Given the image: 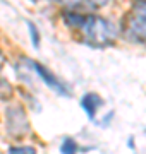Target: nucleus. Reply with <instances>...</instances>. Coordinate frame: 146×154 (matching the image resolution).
I'll list each match as a JSON object with an SVG mask.
<instances>
[{
  "label": "nucleus",
  "instance_id": "f257e3e1",
  "mask_svg": "<svg viewBox=\"0 0 146 154\" xmlns=\"http://www.w3.org/2000/svg\"><path fill=\"white\" fill-rule=\"evenodd\" d=\"M79 31L83 33L86 45L93 48H107L112 46L117 39V28L110 21L100 16H84Z\"/></svg>",
  "mask_w": 146,
  "mask_h": 154
},
{
  "label": "nucleus",
  "instance_id": "f03ea898",
  "mask_svg": "<svg viewBox=\"0 0 146 154\" xmlns=\"http://www.w3.org/2000/svg\"><path fill=\"white\" fill-rule=\"evenodd\" d=\"M5 125L7 134L14 139L24 137L29 132V120L21 105H11L5 110Z\"/></svg>",
  "mask_w": 146,
  "mask_h": 154
},
{
  "label": "nucleus",
  "instance_id": "7ed1b4c3",
  "mask_svg": "<svg viewBox=\"0 0 146 154\" xmlns=\"http://www.w3.org/2000/svg\"><path fill=\"white\" fill-rule=\"evenodd\" d=\"M124 33L131 41L136 43H144L146 41V21L138 14L131 12L125 17V26H124Z\"/></svg>",
  "mask_w": 146,
  "mask_h": 154
},
{
  "label": "nucleus",
  "instance_id": "20e7f679",
  "mask_svg": "<svg viewBox=\"0 0 146 154\" xmlns=\"http://www.w3.org/2000/svg\"><path fill=\"white\" fill-rule=\"evenodd\" d=\"M31 67H33L34 72L38 74L40 79H41V81H43V82H45L52 91H55V93L60 94V96H71L69 88L64 82H60V81H59V79H57V77L53 75V74H52L45 65H41V63H38V62H31Z\"/></svg>",
  "mask_w": 146,
  "mask_h": 154
},
{
  "label": "nucleus",
  "instance_id": "39448f33",
  "mask_svg": "<svg viewBox=\"0 0 146 154\" xmlns=\"http://www.w3.org/2000/svg\"><path fill=\"white\" fill-rule=\"evenodd\" d=\"M101 105H103V99L96 93H86L81 98V106H83V110L86 111V115L90 116L91 120L95 118L96 111H98V108H101Z\"/></svg>",
  "mask_w": 146,
  "mask_h": 154
},
{
  "label": "nucleus",
  "instance_id": "423d86ee",
  "mask_svg": "<svg viewBox=\"0 0 146 154\" xmlns=\"http://www.w3.org/2000/svg\"><path fill=\"white\" fill-rule=\"evenodd\" d=\"M78 144H76V140L71 137H65L64 140H62V146H60V152L62 154H76L78 152Z\"/></svg>",
  "mask_w": 146,
  "mask_h": 154
},
{
  "label": "nucleus",
  "instance_id": "0eeeda50",
  "mask_svg": "<svg viewBox=\"0 0 146 154\" xmlns=\"http://www.w3.org/2000/svg\"><path fill=\"white\" fill-rule=\"evenodd\" d=\"M7 154H36V149L33 146H12Z\"/></svg>",
  "mask_w": 146,
  "mask_h": 154
},
{
  "label": "nucleus",
  "instance_id": "6e6552de",
  "mask_svg": "<svg viewBox=\"0 0 146 154\" xmlns=\"http://www.w3.org/2000/svg\"><path fill=\"white\" fill-rule=\"evenodd\" d=\"M11 94H12V86H11L9 82H7L5 77L0 75V99H7V98H11Z\"/></svg>",
  "mask_w": 146,
  "mask_h": 154
},
{
  "label": "nucleus",
  "instance_id": "1a4fd4ad",
  "mask_svg": "<svg viewBox=\"0 0 146 154\" xmlns=\"http://www.w3.org/2000/svg\"><path fill=\"white\" fill-rule=\"evenodd\" d=\"M28 29H29V34H31V43H33L34 48H38L40 46V33L31 21H28Z\"/></svg>",
  "mask_w": 146,
  "mask_h": 154
},
{
  "label": "nucleus",
  "instance_id": "9d476101",
  "mask_svg": "<svg viewBox=\"0 0 146 154\" xmlns=\"http://www.w3.org/2000/svg\"><path fill=\"white\" fill-rule=\"evenodd\" d=\"M132 12L146 21V2H136L134 7H132Z\"/></svg>",
  "mask_w": 146,
  "mask_h": 154
},
{
  "label": "nucleus",
  "instance_id": "9b49d317",
  "mask_svg": "<svg viewBox=\"0 0 146 154\" xmlns=\"http://www.w3.org/2000/svg\"><path fill=\"white\" fill-rule=\"evenodd\" d=\"M91 5H96V7H103L108 4V0H88Z\"/></svg>",
  "mask_w": 146,
  "mask_h": 154
},
{
  "label": "nucleus",
  "instance_id": "f8f14e48",
  "mask_svg": "<svg viewBox=\"0 0 146 154\" xmlns=\"http://www.w3.org/2000/svg\"><path fill=\"white\" fill-rule=\"evenodd\" d=\"M60 2H64V4H67V5H76L78 2H81V0H60Z\"/></svg>",
  "mask_w": 146,
  "mask_h": 154
},
{
  "label": "nucleus",
  "instance_id": "ddd939ff",
  "mask_svg": "<svg viewBox=\"0 0 146 154\" xmlns=\"http://www.w3.org/2000/svg\"><path fill=\"white\" fill-rule=\"evenodd\" d=\"M29 2H33V4H36V2H38V0H29Z\"/></svg>",
  "mask_w": 146,
  "mask_h": 154
},
{
  "label": "nucleus",
  "instance_id": "4468645a",
  "mask_svg": "<svg viewBox=\"0 0 146 154\" xmlns=\"http://www.w3.org/2000/svg\"><path fill=\"white\" fill-rule=\"evenodd\" d=\"M138 2H146V0H138Z\"/></svg>",
  "mask_w": 146,
  "mask_h": 154
}]
</instances>
